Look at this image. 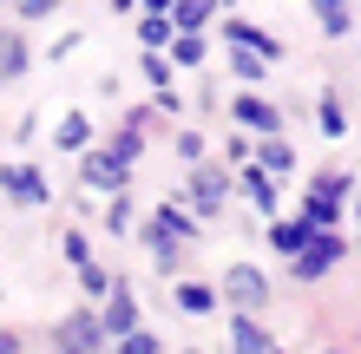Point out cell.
I'll use <instances>...</instances> for the list:
<instances>
[{
  "instance_id": "10",
  "label": "cell",
  "mask_w": 361,
  "mask_h": 354,
  "mask_svg": "<svg viewBox=\"0 0 361 354\" xmlns=\"http://www.w3.org/2000/svg\"><path fill=\"white\" fill-rule=\"evenodd\" d=\"M178 308H184V315H210V308H217V296H210L204 282H184V289H178Z\"/></svg>"
},
{
  "instance_id": "27",
  "label": "cell",
  "mask_w": 361,
  "mask_h": 354,
  "mask_svg": "<svg viewBox=\"0 0 361 354\" xmlns=\"http://www.w3.org/2000/svg\"><path fill=\"white\" fill-rule=\"evenodd\" d=\"M0 354H20V341H13V335H0Z\"/></svg>"
},
{
  "instance_id": "19",
  "label": "cell",
  "mask_w": 361,
  "mask_h": 354,
  "mask_svg": "<svg viewBox=\"0 0 361 354\" xmlns=\"http://www.w3.org/2000/svg\"><path fill=\"white\" fill-rule=\"evenodd\" d=\"M263 171H295V151H289V144H263Z\"/></svg>"
},
{
  "instance_id": "24",
  "label": "cell",
  "mask_w": 361,
  "mask_h": 354,
  "mask_svg": "<svg viewBox=\"0 0 361 354\" xmlns=\"http://www.w3.org/2000/svg\"><path fill=\"white\" fill-rule=\"evenodd\" d=\"M138 33H145V39H152V46H164V39H171V27H164V20H158V13H152V20H145V27H138Z\"/></svg>"
},
{
  "instance_id": "3",
  "label": "cell",
  "mask_w": 361,
  "mask_h": 354,
  "mask_svg": "<svg viewBox=\"0 0 361 354\" xmlns=\"http://www.w3.org/2000/svg\"><path fill=\"white\" fill-rule=\"evenodd\" d=\"M99 341H105L99 315H66V322H59V354H92Z\"/></svg>"
},
{
  "instance_id": "14",
  "label": "cell",
  "mask_w": 361,
  "mask_h": 354,
  "mask_svg": "<svg viewBox=\"0 0 361 354\" xmlns=\"http://www.w3.org/2000/svg\"><path fill=\"white\" fill-rule=\"evenodd\" d=\"M105 328H112V335H132V328H138V302H132V296H118V302H112V315H105Z\"/></svg>"
},
{
  "instance_id": "8",
  "label": "cell",
  "mask_w": 361,
  "mask_h": 354,
  "mask_svg": "<svg viewBox=\"0 0 361 354\" xmlns=\"http://www.w3.org/2000/svg\"><path fill=\"white\" fill-rule=\"evenodd\" d=\"M230 354H269V335L250 315H237V322H230Z\"/></svg>"
},
{
  "instance_id": "21",
  "label": "cell",
  "mask_w": 361,
  "mask_h": 354,
  "mask_svg": "<svg viewBox=\"0 0 361 354\" xmlns=\"http://www.w3.org/2000/svg\"><path fill=\"white\" fill-rule=\"evenodd\" d=\"M178 59H184V66H197V59H204V39L184 33V39H178Z\"/></svg>"
},
{
  "instance_id": "17",
  "label": "cell",
  "mask_w": 361,
  "mask_h": 354,
  "mask_svg": "<svg viewBox=\"0 0 361 354\" xmlns=\"http://www.w3.org/2000/svg\"><path fill=\"white\" fill-rule=\"evenodd\" d=\"M315 7H322V33H348V0H315Z\"/></svg>"
},
{
  "instance_id": "7",
  "label": "cell",
  "mask_w": 361,
  "mask_h": 354,
  "mask_svg": "<svg viewBox=\"0 0 361 354\" xmlns=\"http://www.w3.org/2000/svg\"><path fill=\"white\" fill-rule=\"evenodd\" d=\"M335 256H342V236H315V243L302 249V256H295V269H302V276H322V269H329Z\"/></svg>"
},
{
  "instance_id": "18",
  "label": "cell",
  "mask_w": 361,
  "mask_h": 354,
  "mask_svg": "<svg viewBox=\"0 0 361 354\" xmlns=\"http://www.w3.org/2000/svg\"><path fill=\"white\" fill-rule=\"evenodd\" d=\"M243 191H250V203H257V210H276V197H269V171H243Z\"/></svg>"
},
{
  "instance_id": "9",
  "label": "cell",
  "mask_w": 361,
  "mask_h": 354,
  "mask_svg": "<svg viewBox=\"0 0 361 354\" xmlns=\"http://www.w3.org/2000/svg\"><path fill=\"white\" fill-rule=\"evenodd\" d=\"M224 191H230V184H224V171H197V177H190V203H197V210H217V203H224Z\"/></svg>"
},
{
  "instance_id": "28",
  "label": "cell",
  "mask_w": 361,
  "mask_h": 354,
  "mask_svg": "<svg viewBox=\"0 0 361 354\" xmlns=\"http://www.w3.org/2000/svg\"><path fill=\"white\" fill-rule=\"evenodd\" d=\"M112 7H118V13H132V7H138V0H112Z\"/></svg>"
},
{
  "instance_id": "25",
  "label": "cell",
  "mask_w": 361,
  "mask_h": 354,
  "mask_svg": "<svg viewBox=\"0 0 361 354\" xmlns=\"http://www.w3.org/2000/svg\"><path fill=\"white\" fill-rule=\"evenodd\" d=\"M178 158H184V164H197V158H204V138H190V132H184V138H178Z\"/></svg>"
},
{
  "instance_id": "29",
  "label": "cell",
  "mask_w": 361,
  "mask_h": 354,
  "mask_svg": "<svg viewBox=\"0 0 361 354\" xmlns=\"http://www.w3.org/2000/svg\"><path fill=\"white\" fill-rule=\"evenodd\" d=\"M152 7H178V0H152Z\"/></svg>"
},
{
  "instance_id": "16",
  "label": "cell",
  "mask_w": 361,
  "mask_h": 354,
  "mask_svg": "<svg viewBox=\"0 0 361 354\" xmlns=\"http://www.w3.org/2000/svg\"><path fill=\"white\" fill-rule=\"evenodd\" d=\"M237 118H243V125H257V132H276V112L263 106V99H237Z\"/></svg>"
},
{
  "instance_id": "11",
  "label": "cell",
  "mask_w": 361,
  "mask_h": 354,
  "mask_svg": "<svg viewBox=\"0 0 361 354\" xmlns=\"http://www.w3.org/2000/svg\"><path fill=\"white\" fill-rule=\"evenodd\" d=\"M86 144H92V125H86V118H66V125H59V151H73V158H79Z\"/></svg>"
},
{
  "instance_id": "15",
  "label": "cell",
  "mask_w": 361,
  "mask_h": 354,
  "mask_svg": "<svg viewBox=\"0 0 361 354\" xmlns=\"http://www.w3.org/2000/svg\"><path fill=\"white\" fill-rule=\"evenodd\" d=\"M263 66H269L263 53H250V46H230V72H237V79H263Z\"/></svg>"
},
{
  "instance_id": "1",
  "label": "cell",
  "mask_w": 361,
  "mask_h": 354,
  "mask_svg": "<svg viewBox=\"0 0 361 354\" xmlns=\"http://www.w3.org/2000/svg\"><path fill=\"white\" fill-rule=\"evenodd\" d=\"M224 296L243 308V315H257V308L269 302V282H263V269H250V263H230V276H224Z\"/></svg>"
},
{
  "instance_id": "26",
  "label": "cell",
  "mask_w": 361,
  "mask_h": 354,
  "mask_svg": "<svg viewBox=\"0 0 361 354\" xmlns=\"http://www.w3.org/2000/svg\"><path fill=\"white\" fill-rule=\"evenodd\" d=\"M53 7H59V0H20V13H27V20H47Z\"/></svg>"
},
{
  "instance_id": "4",
  "label": "cell",
  "mask_w": 361,
  "mask_h": 354,
  "mask_svg": "<svg viewBox=\"0 0 361 354\" xmlns=\"http://www.w3.org/2000/svg\"><path fill=\"white\" fill-rule=\"evenodd\" d=\"M0 184H7L13 203H47V177H39L33 164H7V171H0Z\"/></svg>"
},
{
  "instance_id": "12",
  "label": "cell",
  "mask_w": 361,
  "mask_h": 354,
  "mask_svg": "<svg viewBox=\"0 0 361 354\" xmlns=\"http://www.w3.org/2000/svg\"><path fill=\"white\" fill-rule=\"evenodd\" d=\"M276 249H283V256H302L309 249V223H276Z\"/></svg>"
},
{
  "instance_id": "20",
  "label": "cell",
  "mask_w": 361,
  "mask_h": 354,
  "mask_svg": "<svg viewBox=\"0 0 361 354\" xmlns=\"http://www.w3.org/2000/svg\"><path fill=\"white\" fill-rule=\"evenodd\" d=\"M20 66H27V53H20V39H0V79H13Z\"/></svg>"
},
{
  "instance_id": "5",
  "label": "cell",
  "mask_w": 361,
  "mask_h": 354,
  "mask_svg": "<svg viewBox=\"0 0 361 354\" xmlns=\"http://www.w3.org/2000/svg\"><path fill=\"white\" fill-rule=\"evenodd\" d=\"M230 46H250V53H263V59H283V39L263 33V27H250V20H230Z\"/></svg>"
},
{
  "instance_id": "6",
  "label": "cell",
  "mask_w": 361,
  "mask_h": 354,
  "mask_svg": "<svg viewBox=\"0 0 361 354\" xmlns=\"http://www.w3.org/2000/svg\"><path fill=\"white\" fill-rule=\"evenodd\" d=\"M342 197H348V184L322 177V184H315V197H309V223H335V210H342Z\"/></svg>"
},
{
  "instance_id": "22",
  "label": "cell",
  "mask_w": 361,
  "mask_h": 354,
  "mask_svg": "<svg viewBox=\"0 0 361 354\" xmlns=\"http://www.w3.org/2000/svg\"><path fill=\"white\" fill-rule=\"evenodd\" d=\"M322 132H348V118H342V106H335V99H322Z\"/></svg>"
},
{
  "instance_id": "13",
  "label": "cell",
  "mask_w": 361,
  "mask_h": 354,
  "mask_svg": "<svg viewBox=\"0 0 361 354\" xmlns=\"http://www.w3.org/2000/svg\"><path fill=\"white\" fill-rule=\"evenodd\" d=\"M210 7H217V0H178L171 13H178V27H184V33H197L204 20H210Z\"/></svg>"
},
{
  "instance_id": "2",
  "label": "cell",
  "mask_w": 361,
  "mask_h": 354,
  "mask_svg": "<svg viewBox=\"0 0 361 354\" xmlns=\"http://www.w3.org/2000/svg\"><path fill=\"white\" fill-rule=\"evenodd\" d=\"M125 171H132V151H86V184H99V191H118Z\"/></svg>"
},
{
  "instance_id": "23",
  "label": "cell",
  "mask_w": 361,
  "mask_h": 354,
  "mask_svg": "<svg viewBox=\"0 0 361 354\" xmlns=\"http://www.w3.org/2000/svg\"><path fill=\"white\" fill-rule=\"evenodd\" d=\"M125 354H158V341L145 335V328H132V335H125Z\"/></svg>"
}]
</instances>
